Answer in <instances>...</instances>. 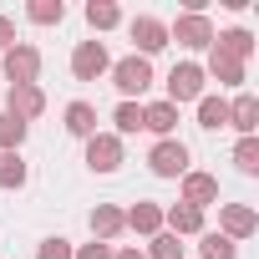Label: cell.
Masks as SVG:
<instances>
[{"instance_id": "obj_30", "label": "cell", "mask_w": 259, "mask_h": 259, "mask_svg": "<svg viewBox=\"0 0 259 259\" xmlns=\"http://www.w3.org/2000/svg\"><path fill=\"white\" fill-rule=\"evenodd\" d=\"M71 259H112V244H97V239H92V244H81Z\"/></svg>"}, {"instance_id": "obj_31", "label": "cell", "mask_w": 259, "mask_h": 259, "mask_svg": "<svg viewBox=\"0 0 259 259\" xmlns=\"http://www.w3.org/2000/svg\"><path fill=\"white\" fill-rule=\"evenodd\" d=\"M11 46H16V21H11V16H0V56H6Z\"/></svg>"}, {"instance_id": "obj_2", "label": "cell", "mask_w": 259, "mask_h": 259, "mask_svg": "<svg viewBox=\"0 0 259 259\" xmlns=\"http://www.w3.org/2000/svg\"><path fill=\"white\" fill-rule=\"evenodd\" d=\"M0 66H6V81H11V87H36V76H41V51H36L31 41H16L6 56H0Z\"/></svg>"}, {"instance_id": "obj_22", "label": "cell", "mask_w": 259, "mask_h": 259, "mask_svg": "<svg viewBox=\"0 0 259 259\" xmlns=\"http://www.w3.org/2000/svg\"><path fill=\"white\" fill-rule=\"evenodd\" d=\"M26 178H31V168L21 163V153H0V188L16 193V188H26Z\"/></svg>"}, {"instance_id": "obj_3", "label": "cell", "mask_w": 259, "mask_h": 259, "mask_svg": "<svg viewBox=\"0 0 259 259\" xmlns=\"http://www.w3.org/2000/svg\"><path fill=\"white\" fill-rule=\"evenodd\" d=\"M203 81H208V76H203L198 61H178V66L168 71V97H163V102H173V107L198 102V97H203Z\"/></svg>"}, {"instance_id": "obj_27", "label": "cell", "mask_w": 259, "mask_h": 259, "mask_svg": "<svg viewBox=\"0 0 259 259\" xmlns=\"http://www.w3.org/2000/svg\"><path fill=\"white\" fill-rule=\"evenodd\" d=\"M234 168L249 173V178L259 173V138H239V143H234Z\"/></svg>"}, {"instance_id": "obj_5", "label": "cell", "mask_w": 259, "mask_h": 259, "mask_svg": "<svg viewBox=\"0 0 259 259\" xmlns=\"http://www.w3.org/2000/svg\"><path fill=\"white\" fill-rule=\"evenodd\" d=\"M102 71H112L107 46H102V41H76V51H71V76H76V81H97Z\"/></svg>"}, {"instance_id": "obj_28", "label": "cell", "mask_w": 259, "mask_h": 259, "mask_svg": "<svg viewBox=\"0 0 259 259\" xmlns=\"http://www.w3.org/2000/svg\"><path fill=\"white\" fill-rule=\"evenodd\" d=\"M148 259H183V239L168 234V229L153 234V239H148Z\"/></svg>"}, {"instance_id": "obj_12", "label": "cell", "mask_w": 259, "mask_h": 259, "mask_svg": "<svg viewBox=\"0 0 259 259\" xmlns=\"http://www.w3.org/2000/svg\"><path fill=\"white\" fill-rule=\"evenodd\" d=\"M122 229H133V234H143V239H153V234H163V208L143 198V203H133V208L122 213Z\"/></svg>"}, {"instance_id": "obj_13", "label": "cell", "mask_w": 259, "mask_h": 259, "mask_svg": "<svg viewBox=\"0 0 259 259\" xmlns=\"http://www.w3.org/2000/svg\"><path fill=\"white\" fill-rule=\"evenodd\" d=\"M229 127L239 138H254V127H259V102L249 97V92H239L234 102H229Z\"/></svg>"}, {"instance_id": "obj_8", "label": "cell", "mask_w": 259, "mask_h": 259, "mask_svg": "<svg viewBox=\"0 0 259 259\" xmlns=\"http://www.w3.org/2000/svg\"><path fill=\"white\" fill-rule=\"evenodd\" d=\"M87 168H92V173H117V168H122V138H117V133L87 138Z\"/></svg>"}, {"instance_id": "obj_25", "label": "cell", "mask_w": 259, "mask_h": 259, "mask_svg": "<svg viewBox=\"0 0 259 259\" xmlns=\"http://www.w3.org/2000/svg\"><path fill=\"white\" fill-rule=\"evenodd\" d=\"M112 122H117V138H127V133H143V102H117Z\"/></svg>"}, {"instance_id": "obj_18", "label": "cell", "mask_w": 259, "mask_h": 259, "mask_svg": "<svg viewBox=\"0 0 259 259\" xmlns=\"http://www.w3.org/2000/svg\"><path fill=\"white\" fill-rule=\"evenodd\" d=\"M87 224H92V239H97V244H112V239L122 234V208H112V203H97Z\"/></svg>"}, {"instance_id": "obj_15", "label": "cell", "mask_w": 259, "mask_h": 259, "mask_svg": "<svg viewBox=\"0 0 259 259\" xmlns=\"http://www.w3.org/2000/svg\"><path fill=\"white\" fill-rule=\"evenodd\" d=\"M163 229H168V234H178V239L203 234V213H198V208H188V203H173V208H163Z\"/></svg>"}, {"instance_id": "obj_10", "label": "cell", "mask_w": 259, "mask_h": 259, "mask_svg": "<svg viewBox=\"0 0 259 259\" xmlns=\"http://www.w3.org/2000/svg\"><path fill=\"white\" fill-rule=\"evenodd\" d=\"M6 112L31 127V122L46 112V92H41V87H11V92H6Z\"/></svg>"}, {"instance_id": "obj_17", "label": "cell", "mask_w": 259, "mask_h": 259, "mask_svg": "<svg viewBox=\"0 0 259 259\" xmlns=\"http://www.w3.org/2000/svg\"><path fill=\"white\" fill-rule=\"evenodd\" d=\"M203 76H213L219 87H239V81H244V61H234V56H224V51L208 46V66H203Z\"/></svg>"}, {"instance_id": "obj_1", "label": "cell", "mask_w": 259, "mask_h": 259, "mask_svg": "<svg viewBox=\"0 0 259 259\" xmlns=\"http://www.w3.org/2000/svg\"><path fill=\"white\" fill-rule=\"evenodd\" d=\"M112 87L122 92V102L143 97V92L153 87V61H143V56H122V61H112Z\"/></svg>"}, {"instance_id": "obj_9", "label": "cell", "mask_w": 259, "mask_h": 259, "mask_svg": "<svg viewBox=\"0 0 259 259\" xmlns=\"http://www.w3.org/2000/svg\"><path fill=\"white\" fill-rule=\"evenodd\" d=\"M127 31H133V46H138L133 56H143V61H148V56H158V51L168 46V26H163L158 16H138Z\"/></svg>"}, {"instance_id": "obj_4", "label": "cell", "mask_w": 259, "mask_h": 259, "mask_svg": "<svg viewBox=\"0 0 259 259\" xmlns=\"http://www.w3.org/2000/svg\"><path fill=\"white\" fill-rule=\"evenodd\" d=\"M168 41H178L183 51H208L213 46V21L208 16H178L168 26Z\"/></svg>"}, {"instance_id": "obj_11", "label": "cell", "mask_w": 259, "mask_h": 259, "mask_svg": "<svg viewBox=\"0 0 259 259\" xmlns=\"http://www.w3.org/2000/svg\"><path fill=\"white\" fill-rule=\"evenodd\" d=\"M178 203H188V208H208V203H219V178L213 173H183V198Z\"/></svg>"}, {"instance_id": "obj_21", "label": "cell", "mask_w": 259, "mask_h": 259, "mask_svg": "<svg viewBox=\"0 0 259 259\" xmlns=\"http://www.w3.org/2000/svg\"><path fill=\"white\" fill-rule=\"evenodd\" d=\"M198 254H203V259H239V244L224 239L219 229H203V234H198Z\"/></svg>"}, {"instance_id": "obj_32", "label": "cell", "mask_w": 259, "mask_h": 259, "mask_svg": "<svg viewBox=\"0 0 259 259\" xmlns=\"http://www.w3.org/2000/svg\"><path fill=\"white\" fill-rule=\"evenodd\" d=\"M112 259H148L143 249H112Z\"/></svg>"}, {"instance_id": "obj_16", "label": "cell", "mask_w": 259, "mask_h": 259, "mask_svg": "<svg viewBox=\"0 0 259 259\" xmlns=\"http://www.w3.org/2000/svg\"><path fill=\"white\" fill-rule=\"evenodd\" d=\"M143 127L163 143V138H173V127H178V107L173 102H153V107H143Z\"/></svg>"}, {"instance_id": "obj_20", "label": "cell", "mask_w": 259, "mask_h": 259, "mask_svg": "<svg viewBox=\"0 0 259 259\" xmlns=\"http://www.w3.org/2000/svg\"><path fill=\"white\" fill-rule=\"evenodd\" d=\"M87 26L92 31H112V26H122V11H117V0H87Z\"/></svg>"}, {"instance_id": "obj_29", "label": "cell", "mask_w": 259, "mask_h": 259, "mask_svg": "<svg viewBox=\"0 0 259 259\" xmlns=\"http://www.w3.org/2000/svg\"><path fill=\"white\" fill-rule=\"evenodd\" d=\"M76 249H71V239H61V234H51V239H41V249H36V259H71Z\"/></svg>"}, {"instance_id": "obj_19", "label": "cell", "mask_w": 259, "mask_h": 259, "mask_svg": "<svg viewBox=\"0 0 259 259\" xmlns=\"http://www.w3.org/2000/svg\"><path fill=\"white\" fill-rule=\"evenodd\" d=\"M66 133L81 138V143L97 138V107H92V102H71V107H66Z\"/></svg>"}, {"instance_id": "obj_26", "label": "cell", "mask_w": 259, "mask_h": 259, "mask_svg": "<svg viewBox=\"0 0 259 259\" xmlns=\"http://www.w3.org/2000/svg\"><path fill=\"white\" fill-rule=\"evenodd\" d=\"M26 16H31L36 26H61V21H66V6H61V0H31Z\"/></svg>"}, {"instance_id": "obj_23", "label": "cell", "mask_w": 259, "mask_h": 259, "mask_svg": "<svg viewBox=\"0 0 259 259\" xmlns=\"http://www.w3.org/2000/svg\"><path fill=\"white\" fill-rule=\"evenodd\" d=\"M198 127H229V102L224 97H198Z\"/></svg>"}, {"instance_id": "obj_14", "label": "cell", "mask_w": 259, "mask_h": 259, "mask_svg": "<svg viewBox=\"0 0 259 259\" xmlns=\"http://www.w3.org/2000/svg\"><path fill=\"white\" fill-rule=\"evenodd\" d=\"M213 51H224V56H234V61H249V56H254V36H249L244 26L213 31Z\"/></svg>"}, {"instance_id": "obj_7", "label": "cell", "mask_w": 259, "mask_h": 259, "mask_svg": "<svg viewBox=\"0 0 259 259\" xmlns=\"http://www.w3.org/2000/svg\"><path fill=\"white\" fill-rule=\"evenodd\" d=\"M219 234L224 239H254L259 234V213L249 208V203H219Z\"/></svg>"}, {"instance_id": "obj_6", "label": "cell", "mask_w": 259, "mask_h": 259, "mask_svg": "<svg viewBox=\"0 0 259 259\" xmlns=\"http://www.w3.org/2000/svg\"><path fill=\"white\" fill-rule=\"evenodd\" d=\"M148 168H153L158 178H183V173H188V148H183L178 138H163V143H153Z\"/></svg>"}, {"instance_id": "obj_24", "label": "cell", "mask_w": 259, "mask_h": 259, "mask_svg": "<svg viewBox=\"0 0 259 259\" xmlns=\"http://www.w3.org/2000/svg\"><path fill=\"white\" fill-rule=\"evenodd\" d=\"M26 133H31L26 122H16L11 112H0V153H21V143H26Z\"/></svg>"}]
</instances>
